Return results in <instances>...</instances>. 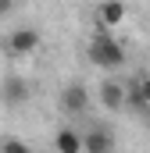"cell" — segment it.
I'll list each match as a JSON object with an SVG mask.
<instances>
[{"label":"cell","instance_id":"cell-1","mask_svg":"<svg viewBox=\"0 0 150 153\" xmlns=\"http://www.w3.org/2000/svg\"><path fill=\"white\" fill-rule=\"evenodd\" d=\"M89 61L97 64V68H104V71H114V68H122L125 64V46L118 43V39L111 36V32H93V39H89Z\"/></svg>","mask_w":150,"mask_h":153},{"label":"cell","instance_id":"cell-2","mask_svg":"<svg viewBox=\"0 0 150 153\" xmlns=\"http://www.w3.org/2000/svg\"><path fill=\"white\" fill-rule=\"evenodd\" d=\"M29 82L22 75H7L4 82H0V100L7 103V107H22V103H29Z\"/></svg>","mask_w":150,"mask_h":153},{"label":"cell","instance_id":"cell-3","mask_svg":"<svg viewBox=\"0 0 150 153\" xmlns=\"http://www.w3.org/2000/svg\"><path fill=\"white\" fill-rule=\"evenodd\" d=\"M125 103L136 111H150V75H136L132 82H125Z\"/></svg>","mask_w":150,"mask_h":153},{"label":"cell","instance_id":"cell-4","mask_svg":"<svg viewBox=\"0 0 150 153\" xmlns=\"http://www.w3.org/2000/svg\"><path fill=\"white\" fill-rule=\"evenodd\" d=\"M61 107H64V114H86L89 111V89L86 85H64V93H61Z\"/></svg>","mask_w":150,"mask_h":153},{"label":"cell","instance_id":"cell-5","mask_svg":"<svg viewBox=\"0 0 150 153\" xmlns=\"http://www.w3.org/2000/svg\"><path fill=\"white\" fill-rule=\"evenodd\" d=\"M97 96H100L104 111H122V107H125V82H118V78H104L100 89H97Z\"/></svg>","mask_w":150,"mask_h":153},{"label":"cell","instance_id":"cell-6","mask_svg":"<svg viewBox=\"0 0 150 153\" xmlns=\"http://www.w3.org/2000/svg\"><path fill=\"white\" fill-rule=\"evenodd\" d=\"M111 150H114L111 128H89V132H82V153H111Z\"/></svg>","mask_w":150,"mask_h":153},{"label":"cell","instance_id":"cell-7","mask_svg":"<svg viewBox=\"0 0 150 153\" xmlns=\"http://www.w3.org/2000/svg\"><path fill=\"white\" fill-rule=\"evenodd\" d=\"M39 46V32L36 29H14L11 39H7V50L14 53V57H25V53H32Z\"/></svg>","mask_w":150,"mask_h":153},{"label":"cell","instance_id":"cell-8","mask_svg":"<svg viewBox=\"0 0 150 153\" xmlns=\"http://www.w3.org/2000/svg\"><path fill=\"white\" fill-rule=\"evenodd\" d=\"M125 4H100L97 7V22H100V32H107V29H114V25H122L125 22Z\"/></svg>","mask_w":150,"mask_h":153},{"label":"cell","instance_id":"cell-9","mask_svg":"<svg viewBox=\"0 0 150 153\" xmlns=\"http://www.w3.org/2000/svg\"><path fill=\"white\" fill-rule=\"evenodd\" d=\"M54 146H57V153H82V132L61 128V132L54 135Z\"/></svg>","mask_w":150,"mask_h":153},{"label":"cell","instance_id":"cell-10","mask_svg":"<svg viewBox=\"0 0 150 153\" xmlns=\"http://www.w3.org/2000/svg\"><path fill=\"white\" fill-rule=\"evenodd\" d=\"M0 153H32L22 139H4V146H0Z\"/></svg>","mask_w":150,"mask_h":153},{"label":"cell","instance_id":"cell-11","mask_svg":"<svg viewBox=\"0 0 150 153\" xmlns=\"http://www.w3.org/2000/svg\"><path fill=\"white\" fill-rule=\"evenodd\" d=\"M4 14H11V4H7V0H0V18H4Z\"/></svg>","mask_w":150,"mask_h":153}]
</instances>
